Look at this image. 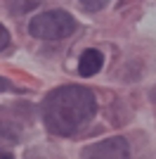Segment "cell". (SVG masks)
I'll use <instances>...</instances> for the list:
<instances>
[{
  "label": "cell",
  "mask_w": 156,
  "mask_h": 159,
  "mask_svg": "<svg viewBox=\"0 0 156 159\" xmlns=\"http://www.w3.org/2000/svg\"><path fill=\"white\" fill-rule=\"evenodd\" d=\"M97 112L92 90L83 86H59L43 102L45 128L54 135H71L83 128Z\"/></svg>",
  "instance_id": "obj_1"
},
{
  "label": "cell",
  "mask_w": 156,
  "mask_h": 159,
  "mask_svg": "<svg viewBox=\"0 0 156 159\" xmlns=\"http://www.w3.org/2000/svg\"><path fill=\"white\" fill-rule=\"evenodd\" d=\"M76 31V19L66 10H47L28 21V33L38 40H62Z\"/></svg>",
  "instance_id": "obj_2"
},
{
  "label": "cell",
  "mask_w": 156,
  "mask_h": 159,
  "mask_svg": "<svg viewBox=\"0 0 156 159\" xmlns=\"http://www.w3.org/2000/svg\"><path fill=\"white\" fill-rule=\"evenodd\" d=\"M83 159H130V145L121 135L99 140L95 145L85 147Z\"/></svg>",
  "instance_id": "obj_3"
},
{
  "label": "cell",
  "mask_w": 156,
  "mask_h": 159,
  "mask_svg": "<svg viewBox=\"0 0 156 159\" xmlns=\"http://www.w3.org/2000/svg\"><path fill=\"white\" fill-rule=\"evenodd\" d=\"M102 64H104V55L99 50H85L80 55V62H78V74L80 76H95V74H99Z\"/></svg>",
  "instance_id": "obj_4"
},
{
  "label": "cell",
  "mask_w": 156,
  "mask_h": 159,
  "mask_svg": "<svg viewBox=\"0 0 156 159\" xmlns=\"http://www.w3.org/2000/svg\"><path fill=\"white\" fill-rule=\"evenodd\" d=\"M78 2H80V7L88 10V12H99V10H104V7L109 5L111 0H78Z\"/></svg>",
  "instance_id": "obj_5"
},
{
  "label": "cell",
  "mask_w": 156,
  "mask_h": 159,
  "mask_svg": "<svg viewBox=\"0 0 156 159\" xmlns=\"http://www.w3.org/2000/svg\"><path fill=\"white\" fill-rule=\"evenodd\" d=\"M7 45H10V33H7V29L0 24V50H5Z\"/></svg>",
  "instance_id": "obj_6"
},
{
  "label": "cell",
  "mask_w": 156,
  "mask_h": 159,
  "mask_svg": "<svg viewBox=\"0 0 156 159\" xmlns=\"http://www.w3.org/2000/svg\"><path fill=\"white\" fill-rule=\"evenodd\" d=\"M7 88H10V81L0 76V93H2V90H7Z\"/></svg>",
  "instance_id": "obj_7"
},
{
  "label": "cell",
  "mask_w": 156,
  "mask_h": 159,
  "mask_svg": "<svg viewBox=\"0 0 156 159\" xmlns=\"http://www.w3.org/2000/svg\"><path fill=\"white\" fill-rule=\"evenodd\" d=\"M0 159H14V157L10 152H2V150H0Z\"/></svg>",
  "instance_id": "obj_8"
}]
</instances>
